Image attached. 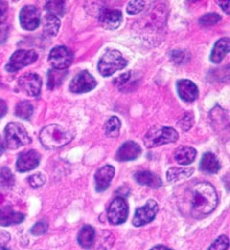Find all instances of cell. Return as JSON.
I'll return each instance as SVG.
<instances>
[{"instance_id": "cell-2", "label": "cell", "mask_w": 230, "mask_h": 250, "mask_svg": "<svg viewBox=\"0 0 230 250\" xmlns=\"http://www.w3.org/2000/svg\"><path fill=\"white\" fill-rule=\"evenodd\" d=\"M74 131L60 124H49L40 133V141L46 149H59L70 143L74 138Z\"/></svg>"}, {"instance_id": "cell-21", "label": "cell", "mask_w": 230, "mask_h": 250, "mask_svg": "<svg viewBox=\"0 0 230 250\" xmlns=\"http://www.w3.org/2000/svg\"><path fill=\"white\" fill-rule=\"evenodd\" d=\"M200 168L202 171H204L206 173L213 174V173H216L219 171L220 163L214 154L207 152V153L204 154V156L202 157Z\"/></svg>"}, {"instance_id": "cell-24", "label": "cell", "mask_w": 230, "mask_h": 250, "mask_svg": "<svg viewBox=\"0 0 230 250\" xmlns=\"http://www.w3.org/2000/svg\"><path fill=\"white\" fill-rule=\"evenodd\" d=\"M68 70H60V69H51L47 73V88L53 90L60 87L68 76Z\"/></svg>"}, {"instance_id": "cell-35", "label": "cell", "mask_w": 230, "mask_h": 250, "mask_svg": "<svg viewBox=\"0 0 230 250\" xmlns=\"http://www.w3.org/2000/svg\"><path fill=\"white\" fill-rule=\"evenodd\" d=\"M145 7V1H131L128 5L127 11L132 15L140 13Z\"/></svg>"}, {"instance_id": "cell-13", "label": "cell", "mask_w": 230, "mask_h": 250, "mask_svg": "<svg viewBox=\"0 0 230 250\" xmlns=\"http://www.w3.org/2000/svg\"><path fill=\"white\" fill-rule=\"evenodd\" d=\"M123 20V14L120 10L104 8L99 14V22L107 30H116L120 27Z\"/></svg>"}, {"instance_id": "cell-32", "label": "cell", "mask_w": 230, "mask_h": 250, "mask_svg": "<svg viewBox=\"0 0 230 250\" xmlns=\"http://www.w3.org/2000/svg\"><path fill=\"white\" fill-rule=\"evenodd\" d=\"M194 114L191 112L186 113L183 117L180 118V120L178 121V126L183 130V131H188L189 129L192 128V126L194 125Z\"/></svg>"}, {"instance_id": "cell-7", "label": "cell", "mask_w": 230, "mask_h": 250, "mask_svg": "<svg viewBox=\"0 0 230 250\" xmlns=\"http://www.w3.org/2000/svg\"><path fill=\"white\" fill-rule=\"evenodd\" d=\"M37 59H38V54L35 50L20 49L15 51L12 54L5 68L8 72H16L34 63Z\"/></svg>"}, {"instance_id": "cell-40", "label": "cell", "mask_w": 230, "mask_h": 250, "mask_svg": "<svg viewBox=\"0 0 230 250\" xmlns=\"http://www.w3.org/2000/svg\"><path fill=\"white\" fill-rule=\"evenodd\" d=\"M180 57L185 58L186 57L185 52L178 50V51H174L173 53H172V60L176 62V63H180Z\"/></svg>"}, {"instance_id": "cell-15", "label": "cell", "mask_w": 230, "mask_h": 250, "mask_svg": "<svg viewBox=\"0 0 230 250\" xmlns=\"http://www.w3.org/2000/svg\"><path fill=\"white\" fill-rule=\"evenodd\" d=\"M115 175V167L106 165L95 173V188L98 192H103L109 188L112 179Z\"/></svg>"}, {"instance_id": "cell-18", "label": "cell", "mask_w": 230, "mask_h": 250, "mask_svg": "<svg viewBox=\"0 0 230 250\" xmlns=\"http://www.w3.org/2000/svg\"><path fill=\"white\" fill-rule=\"evenodd\" d=\"M25 215L14 211L11 207H4L0 209V226L7 227L11 225L20 224L24 221Z\"/></svg>"}, {"instance_id": "cell-42", "label": "cell", "mask_w": 230, "mask_h": 250, "mask_svg": "<svg viewBox=\"0 0 230 250\" xmlns=\"http://www.w3.org/2000/svg\"><path fill=\"white\" fill-rule=\"evenodd\" d=\"M229 4H230V2L229 1H226V2H218V5L219 6H221V9L227 14V15H229Z\"/></svg>"}, {"instance_id": "cell-44", "label": "cell", "mask_w": 230, "mask_h": 250, "mask_svg": "<svg viewBox=\"0 0 230 250\" xmlns=\"http://www.w3.org/2000/svg\"><path fill=\"white\" fill-rule=\"evenodd\" d=\"M3 153H4V149L2 147H0V157L3 155Z\"/></svg>"}, {"instance_id": "cell-1", "label": "cell", "mask_w": 230, "mask_h": 250, "mask_svg": "<svg viewBox=\"0 0 230 250\" xmlns=\"http://www.w3.org/2000/svg\"><path fill=\"white\" fill-rule=\"evenodd\" d=\"M218 202L217 193L209 182H198L193 187L192 211L199 216H206L213 212Z\"/></svg>"}, {"instance_id": "cell-5", "label": "cell", "mask_w": 230, "mask_h": 250, "mask_svg": "<svg viewBox=\"0 0 230 250\" xmlns=\"http://www.w3.org/2000/svg\"><path fill=\"white\" fill-rule=\"evenodd\" d=\"M5 145L10 150H15L26 146L32 142L27 130L21 123L10 122L6 125L4 130Z\"/></svg>"}, {"instance_id": "cell-31", "label": "cell", "mask_w": 230, "mask_h": 250, "mask_svg": "<svg viewBox=\"0 0 230 250\" xmlns=\"http://www.w3.org/2000/svg\"><path fill=\"white\" fill-rule=\"evenodd\" d=\"M229 246V238L222 234L219 235L208 247V250H227Z\"/></svg>"}, {"instance_id": "cell-23", "label": "cell", "mask_w": 230, "mask_h": 250, "mask_svg": "<svg viewBox=\"0 0 230 250\" xmlns=\"http://www.w3.org/2000/svg\"><path fill=\"white\" fill-rule=\"evenodd\" d=\"M193 167H171L167 171V180L169 182H176L186 179L194 173Z\"/></svg>"}, {"instance_id": "cell-37", "label": "cell", "mask_w": 230, "mask_h": 250, "mask_svg": "<svg viewBox=\"0 0 230 250\" xmlns=\"http://www.w3.org/2000/svg\"><path fill=\"white\" fill-rule=\"evenodd\" d=\"M0 175H1V178H2V180H3L5 183L9 184V183L13 182V179H14V178H13V175H12L10 169H8L7 167H3V168L1 169V172H0Z\"/></svg>"}, {"instance_id": "cell-9", "label": "cell", "mask_w": 230, "mask_h": 250, "mask_svg": "<svg viewBox=\"0 0 230 250\" xmlns=\"http://www.w3.org/2000/svg\"><path fill=\"white\" fill-rule=\"evenodd\" d=\"M158 212V204L155 200L149 199L145 203L144 206L137 209L134 219H133V224L135 227H141L144 225L149 224L154 220Z\"/></svg>"}, {"instance_id": "cell-12", "label": "cell", "mask_w": 230, "mask_h": 250, "mask_svg": "<svg viewBox=\"0 0 230 250\" xmlns=\"http://www.w3.org/2000/svg\"><path fill=\"white\" fill-rule=\"evenodd\" d=\"M19 88L22 92L30 97H37L41 93L42 79L36 73H26L18 81Z\"/></svg>"}, {"instance_id": "cell-33", "label": "cell", "mask_w": 230, "mask_h": 250, "mask_svg": "<svg viewBox=\"0 0 230 250\" xmlns=\"http://www.w3.org/2000/svg\"><path fill=\"white\" fill-rule=\"evenodd\" d=\"M220 20H221L220 15H218L216 13H208L200 18V24L203 26L208 27V26L217 24Z\"/></svg>"}, {"instance_id": "cell-30", "label": "cell", "mask_w": 230, "mask_h": 250, "mask_svg": "<svg viewBox=\"0 0 230 250\" xmlns=\"http://www.w3.org/2000/svg\"><path fill=\"white\" fill-rule=\"evenodd\" d=\"M46 8L49 15L55 16H64L66 13V2L65 1H48L46 4Z\"/></svg>"}, {"instance_id": "cell-27", "label": "cell", "mask_w": 230, "mask_h": 250, "mask_svg": "<svg viewBox=\"0 0 230 250\" xmlns=\"http://www.w3.org/2000/svg\"><path fill=\"white\" fill-rule=\"evenodd\" d=\"M122 122L118 116H111L105 123V133L110 138H116L120 135Z\"/></svg>"}, {"instance_id": "cell-34", "label": "cell", "mask_w": 230, "mask_h": 250, "mask_svg": "<svg viewBox=\"0 0 230 250\" xmlns=\"http://www.w3.org/2000/svg\"><path fill=\"white\" fill-rule=\"evenodd\" d=\"M28 181L33 188H40L46 182V176L43 173H35L28 178Z\"/></svg>"}, {"instance_id": "cell-20", "label": "cell", "mask_w": 230, "mask_h": 250, "mask_svg": "<svg viewBox=\"0 0 230 250\" xmlns=\"http://www.w3.org/2000/svg\"><path fill=\"white\" fill-rule=\"evenodd\" d=\"M229 45L230 43L228 38H221L220 40H218L210 53L211 62H213V63H219V62H221L229 51Z\"/></svg>"}, {"instance_id": "cell-26", "label": "cell", "mask_w": 230, "mask_h": 250, "mask_svg": "<svg viewBox=\"0 0 230 250\" xmlns=\"http://www.w3.org/2000/svg\"><path fill=\"white\" fill-rule=\"evenodd\" d=\"M43 27H44V32L46 35L51 37L56 36L61 28V20L55 16L47 14L44 17Z\"/></svg>"}, {"instance_id": "cell-16", "label": "cell", "mask_w": 230, "mask_h": 250, "mask_svg": "<svg viewBox=\"0 0 230 250\" xmlns=\"http://www.w3.org/2000/svg\"><path fill=\"white\" fill-rule=\"evenodd\" d=\"M177 91H178L179 97L184 102H187V103H193L199 97V89L197 85L187 79L178 81Z\"/></svg>"}, {"instance_id": "cell-4", "label": "cell", "mask_w": 230, "mask_h": 250, "mask_svg": "<svg viewBox=\"0 0 230 250\" xmlns=\"http://www.w3.org/2000/svg\"><path fill=\"white\" fill-rule=\"evenodd\" d=\"M178 138L179 134L174 128L155 125L146 133L144 137V145L146 148H154L169 143H174Z\"/></svg>"}, {"instance_id": "cell-25", "label": "cell", "mask_w": 230, "mask_h": 250, "mask_svg": "<svg viewBox=\"0 0 230 250\" xmlns=\"http://www.w3.org/2000/svg\"><path fill=\"white\" fill-rule=\"evenodd\" d=\"M78 243L83 248H90L95 241V230L91 226H84L78 233Z\"/></svg>"}, {"instance_id": "cell-17", "label": "cell", "mask_w": 230, "mask_h": 250, "mask_svg": "<svg viewBox=\"0 0 230 250\" xmlns=\"http://www.w3.org/2000/svg\"><path fill=\"white\" fill-rule=\"evenodd\" d=\"M141 154L140 146L135 141H127L119 149L116 159L119 162H129L138 159Z\"/></svg>"}, {"instance_id": "cell-14", "label": "cell", "mask_w": 230, "mask_h": 250, "mask_svg": "<svg viewBox=\"0 0 230 250\" xmlns=\"http://www.w3.org/2000/svg\"><path fill=\"white\" fill-rule=\"evenodd\" d=\"M41 161V155L35 151L30 150L21 154L16 162V169L19 172H25L36 168Z\"/></svg>"}, {"instance_id": "cell-45", "label": "cell", "mask_w": 230, "mask_h": 250, "mask_svg": "<svg viewBox=\"0 0 230 250\" xmlns=\"http://www.w3.org/2000/svg\"><path fill=\"white\" fill-rule=\"evenodd\" d=\"M0 250H9V249H7L5 247H0Z\"/></svg>"}, {"instance_id": "cell-38", "label": "cell", "mask_w": 230, "mask_h": 250, "mask_svg": "<svg viewBox=\"0 0 230 250\" xmlns=\"http://www.w3.org/2000/svg\"><path fill=\"white\" fill-rule=\"evenodd\" d=\"M8 5L5 1H0V24H2L7 18Z\"/></svg>"}, {"instance_id": "cell-3", "label": "cell", "mask_w": 230, "mask_h": 250, "mask_svg": "<svg viewBox=\"0 0 230 250\" xmlns=\"http://www.w3.org/2000/svg\"><path fill=\"white\" fill-rule=\"evenodd\" d=\"M128 64L123 54L116 49H109L101 57L98 63V70L104 77H109L118 70L124 69Z\"/></svg>"}, {"instance_id": "cell-8", "label": "cell", "mask_w": 230, "mask_h": 250, "mask_svg": "<svg viewBox=\"0 0 230 250\" xmlns=\"http://www.w3.org/2000/svg\"><path fill=\"white\" fill-rule=\"evenodd\" d=\"M108 220L112 225L125 223L129 216V205L123 197H117L108 208Z\"/></svg>"}, {"instance_id": "cell-36", "label": "cell", "mask_w": 230, "mask_h": 250, "mask_svg": "<svg viewBox=\"0 0 230 250\" xmlns=\"http://www.w3.org/2000/svg\"><path fill=\"white\" fill-rule=\"evenodd\" d=\"M47 230V225L45 222H39L37 223L31 229V232L34 235H42L46 233Z\"/></svg>"}, {"instance_id": "cell-29", "label": "cell", "mask_w": 230, "mask_h": 250, "mask_svg": "<svg viewBox=\"0 0 230 250\" xmlns=\"http://www.w3.org/2000/svg\"><path fill=\"white\" fill-rule=\"evenodd\" d=\"M34 113V107L28 101H23L17 104L15 107V114L22 119H29Z\"/></svg>"}, {"instance_id": "cell-22", "label": "cell", "mask_w": 230, "mask_h": 250, "mask_svg": "<svg viewBox=\"0 0 230 250\" xmlns=\"http://www.w3.org/2000/svg\"><path fill=\"white\" fill-rule=\"evenodd\" d=\"M197 156V151L188 146H180L175 152V160L179 165H190L192 164Z\"/></svg>"}, {"instance_id": "cell-6", "label": "cell", "mask_w": 230, "mask_h": 250, "mask_svg": "<svg viewBox=\"0 0 230 250\" xmlns=\"http://www.w3.org/2000/svg\"><path fill=\"white\" fill-rule=\"evenodd\" d=\"M73 60L72 52L64 45H59L53 47L48 55V62L49 64L54 69L66 70L69 68Z\"/></svg>"}, {"instance_id": "cell-10", "label": "cell", "mask_w": 230, "mask_h": 250, "mask_svg": "<svg viewBox=\"0 0 230 250\" xmlns=\"http://www.w3.org/2000/svg\"><path fill=\"white\" fill-rule=\"evenodd\" d=\"M96 86V79L87 70H83L72 79L69 85V90L74 94H83L92 91Z\"/></svg>"}, {"instance_id": "cell-43", "label": "cell", "mask_w": 230, "mask_h": 250, "mask_svg": "<svg viewBox=\"0 0 230 250\" xmlns=\"http://www.w3.org/2000/svg\"><path fill=\"white\" fill-rule=\"evenodd\" d=\"M150 250H172V249L167 246H164V245H157V246H154L153 248H151Z\"/></svg>"}, {"instance_id": "cell-28", "label": "cell", "mask_w": 230, "mask_h": 250, "mask_svg": "<svg viewBox=\"0 0 230 250\" xmlns=\"http://www.w3.org/2000/svg\"><path fill=\"white\" fill-rule=\"evenodd\" d=\"M94 242L95 250H111L115 242V237L110 231H102L100 236Z\"/></svg>"}, {"instance_id": "cell-11", "label": "cell", "mask_w": 230, "mask_h": 250, "mask_svg": "<svg viewBox=\"0 0 230 250\" xmlns=\"http://www.w3.org/2000/svg\"><path fill=\"white\" fill-rule=\"evenodd\" d=\"M21 27L26 31L36 30L41 23L40 11L32 5L24 6L19 14Z\"/></svg>"}, {"instance_id": "cell-39", "label": "cell", "mask_w": 230, "mask_h": 250, "mask_svg": "<svg viewBox=\"0 0 230 250\" xmlns=\"http://www.w3.org/2000/svg\"><path fill=\"white\" fill-rule=\"evenodd\" d=\"M130 78H131V72H127L115 79L114 83L117 86H123L125 83H127L130 80Z\"/></svg>"}, {"instance_id": "cell-41", "label": "cell", "mask_w": 230, "mask_h": 250, "mask_svg": "<svg viewBox=\"0 0 230 250\" xmlns=\"http://www.w3.org/2000/svg\"><path fill=\"white\" fill-rule=\"evenodd\" d=\"M6 112H7V104L2 99H0V118L3 117L6 114Z\"/></svg>"}, {"instance_id": "cell-19", "label": "cell", "mask_w": 230, "mask_h": 250, "mask_svg": "<svg viewBox=\"0 0 230 250\" xmlns=\"http://www.w3.org/2000/svg\"><path fill=\"white\" fill-rule=\"evenodd\" d=\"M135 179L138 183L148 186L150 188H159L160 186H162L161 178L154 172L148 170L137 172L135 174Z\"/></svg>"}]
</instances>
